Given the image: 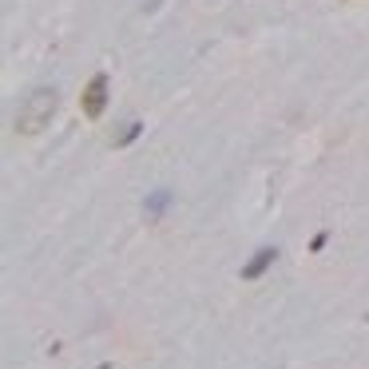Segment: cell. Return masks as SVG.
Returning <instances> with one entry per match:
<instances>
[{"label":"cell","mask_w":369,"mask_h":369,"mask_svg":"<svg viewBox=\"0 0 369 369\" xmlns=\"http://www.w3.org/2000/svg\"><path fill=\"white\" fill-rule=\"evenodd\" d=\"M52 115H56V91L36 88L16 111V135H40L52 123Z\"/></svg>","instance_id":"obj_1"},{"label":"cell","mask_w":369,"mask_h":369,"mask_svg":"<svg viewBox=\"0 0 369 369\" xmlns=\"http://www.w3.org/2000/svg\"><path fill=\"white\" fill-rule=\"evenodd\" d=\"M108 88H111L108 72H96V76L84 84L80 108H84V115H88V120H100V115H103V108H108Z\"/></svg>","instance_id":"obj_2"},{"label":"cell","mask_w":369,"mask_h":369,"mask_svg":"<svg viewBox=\"0 0 369 369\" xmlns=\"http://www.w3.org/2000/svg\"><path fill=\"white\" fill-rule=\"evenodd\" d=\"M274 262H278V250H274V246H262V250H254V259H250L246 266H242V278H246V282L262 278V274H266V270L274 266Z\"/></svg>","instance_id":"obj_3"},{"label":"cell","mask_w":369,"mask_h":369,"mask_svg":"<svg viewBox=\"0 0 369 369\" xmlns=\"http://www.w3.org/2000/svg\"><path fill=\"white\" fill-rule=\"evenodd\" d=\"M167 207H171V195H167V191H155V195L147 199V207H143V215L155 222V219H163V210H167Z\"/></svg>","instance_id":"obj_4"},{"label":"cell","mask_w":369,"mask_h":369,"mask_svg":"<svg viewBox=\"0 0 369 369\" xmlns=\"http://www.w3.org/2000/svg\"><path fill=\"white\" fill-rule=\"evenodd\" d=\"M135 140H140V123H127L123 135H115V147H127V143H135Z\"/></svg>","instance_id":"obj_5"},{"label":"cell","mask_w":369,"mask_h":369,"mask_svg":"<svg viewBox=\"0 0 369 369\" xmlns=\"http://www.w3.org/2000/svg\"><path fill=\"white\" fill-rule=\"evenodd\" d=\"M96 369H115V365H111V361H103V365H96Z\"/></svg>","instance_id":"obj_6"}]
</instances>
